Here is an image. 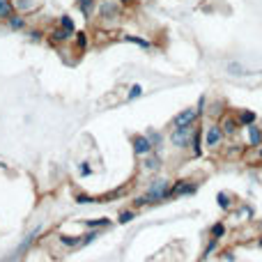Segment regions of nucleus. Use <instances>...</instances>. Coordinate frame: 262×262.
<instances>
[{"instance_id":"nucleus-1","label":"nucleus","mask_w":262,"mask_h":262,"mask_svg":"<svg viewBox=\"0 0 262 262\" xmlns=\"http://www.w3.org/2000/svg\"><path fill=\"white\" fill-rule=\"evenodd\" d=\"M124 5L118 3V0H99L97 3V23L101 28H115L122 23L124 18Z\"/></svg>"},{"instance_id":"nucleus-2","label":"nucleus","mask_w":262,"mask_h":262,"mask_svg":"<svg viewBox=\"0 0 262 262\" xmlns=\"http://www.w3.org/2000/svg\"><path fill=\"white\" fill-rule=\"evenodd\" d=\"M170 182L166 177H157L147 184V191H145V198L149 200V205L163 203V200H170Z\"/></svg>"},{"instance_id":"nucleus-3","label":"nucleus","mask_w":262,"mask_h":262,"mask_svg":"<svg viewBox=\"0 0 262 262\" xmlns=\"http://www.w3.org/2000/svg\"><path fill=\"white\" fill-rule=\"evenodd\" d=\"M203 140H205V147L212 149V152H219V149L223 147L226 136H223V129L216 120H212V122H207L203 127Z\"/></svg>"},{"instance_id":"nucleus-4","label":"nucleus","mask_w":262,"mask_h":262,"mask_svg":"<svg viewBox=\"0 0 262 262\" xmlns=\"http://www.w3.org/2000/svg\"><path fill=\"white\" fill-rule=\"evenodd\" d=\"M195 129H198V124H195V127H172L170 136H168V138H170V145L175 149H189Z\"/></svg>"},{"instance_id":"nucleus-5","label":"nucleus","mask_w":262,"mask_h":262,"mask_svg":"<svg viewBox=\"0 0 262 262\" xmlns=\"http://www.w3.org/2000/svg\"><path fill=\"white\" fill-rule=\"evenodd\" d=\"M39 232H41V226L32 228V230L28 232L26 237H23V242H21V244L16 246V251H14V253H9V258H5V262H16V260H21L23 255H26L28 251H30V246L37 242V235H39Z\"/></svg>"},{"instance_id":"nucleus-6","label":"nucleus","mask_w":262,"mask_h":262,"mask_svg":"<svg viewBox=\"0 0 262 262\" xmlns=\"http://www.w3.org/2000/svg\"><path fill=\"white\" fill-rule=\"evenodd\" d=\"M203 113L198 111V106H191V108H184L172 118V127H195L200 122Z\"/></svg>"},{"instance_id":"nucleus-7","label":"nucleus","mask_w":262,"mask_h":262,"mask_svg":"<svg viewBox=\"0 0 262 262\" xmlns=\"http://www.w3.org/2000/svg\"><path fill=\"white\" fill-rule=\"evenodd\" d=\"M219 124H221V129H223V136L226 138H230V140H235L237 136L244 131V127L239 124V120H237V115H232V113H226L221 120H219Z\"/></svg>"},{"instance_id":"nucleus-8","label":"nucleus","mask_w":262,"mask_h":262,"mask_svg":"<svg viewBox=\"0 0 262 262\" xmlns=\"http://www.w3.org/2000/svg\"><path fill=\"white\" fill-rule=\"evenodd\" d=\"M72 39H74V32L64 30V28L58 26V23L46 32V41H49L51 46H62V44H67V41H72Z\"/></svg>"},{"instance_id":"nucleus-9","label":"nucleus","mask_w":262,"mask_h":262,"mask_svg":"<svg viewBox=\"0 0 262 262\" xmlns=\"http://www.w3.org/2000/svg\"><path fill=\"white\" fill-rule=\"evenodd\" d=\"M131 147H134L136 157H140V159L154 152V147H152V143H149L147 134H136V136H131Z\"/></svg>"},{"instance_id":"nucleus-10","label":"nucleus","mask_w":262,"mask_h":262,"mask_svg":"<svg viewBox=\"0 0 262 262\" xmlns=\"http://www.w3.org/2000/svg\"><path fill=\"white\" fill-rule=\"evenodd\" d=\"M198 191V184L191 180H182V182H175L170 186V198H182V195H193Z\"/></svg>"},{"instance_id":"nucleus-11","label":"nucleus","mask_w":262,"mask_h":262,"mask_svg":"<svg viewBox=\"0 0 262 262\" xmlns=\"http://www.w3.org/2000/svg\"><path fill=\"white\" fill-rule=\"evenodd\" d=\"M244 134H246V147H251V149L262 147V127L249 124V127H244Z\"/></svg>"},{"instance_id":"nucleus-12","label":"nucleus","mask_w":262,"mask_h":262,"mask_svg":"<svg viewBox=\"0 0 262 262\" xmlns=\"http://www.w3.org/2000/svg\"><path fill=\"white\" fill-rule=\"evenodd\" d=\"M189 152H191V157H195V159H200V157H203V152H205L203 127H198V129H195L193 138H191V145H189Z\"/></svg>"},{"instance_id":"nucleus-13","label":"nucleus","mask_w":262,"mask_h":262,"mask_svg":"<svg viewBox=\"0 0 262 262\" xmlns=\"http://www.w3.org/2000/svg\"><path fill=\"white\" fill-rule=\"evenodd\" d=\"M161 157H159V152H152L147 154V157H143V170L145 172H159L161 170Z\"/></svg>"},{"instance_id":"nucleus-14","label":"nucleus","mask_w":262,"mask_h":262,"mask_svg":"<svg viewBox=\"0 0 262 262\" xmlns=\"http://www.w3.org/2000/svg\"><path fill=\"white\" fill-rule=\"evenodd\" d=\"M97 3H99V0H76V7H78V12L83 14V18H95Z\"/></svg>"},{"instance_id":"nucleus-15","label":"nucleus","mask_w":262,"mask_h":262,"mask_svg":"<svg viewBox=\"0 0 262 262\" xmlns=\"http://www.w3.org/2000/svg\"><path fill=\"white\" fill-rule=\"evenodd\" d=\"M120 39H122V41H127V44H134V46H140V49H143V51H149V49H152V41H149L147 39V37H143V35H122V37H120Z\"/></svg>"},{"instance_id":"nucleus-16","label":"nucleus","mask_w":262,"mask_h":262,"mask_svg":"<svg viewBox=\"0 0 262 262\" xmlns=\"http://www.w3.org/2000/svg\"><path fill=\"white\" fill-rule=\"evenodd\" d=\"M12 3H14V9H16L18 14H32V12H37V7H39L37 0H12Z\"/></svg>"},{"instance_id":"nucleus-17","label":"nucleus","mask_w":262,"mask_h":262,"mask_svg":"<svg viewBox=\"0 0 262 262\" xmlns=\"http://www.w3.org/2000/svg\"><path fill=\"white\" fill-rule=\"evenodd\" d=\"M74 46H76L78 53H85L88 46H90V32H85V30L74 32Z\"/></svg>"},{"instance_id":"nucleus-18","label":"nucleus","mask_w":262,"mask_h":262,"mask_svg":"<svg viewBox=\"0 0 262 262\" xmlns=\"http://www.w3.org/2000/svg\"><path fill=\"white\" fill-rule=\"evenodd\" d=\"M7 28L9 30H14V32H18V30H26L28 28V18H26V14H14L12 18L7 21Z\"/></svg>"},{"instance_id":"nucleus-19","label":"nucleus","mask_w":262,"mask_h":262,"mask_svg":"<svg viewBox=\"0 0 262 262\" xmlns=\"http://www.w3.org/2000/svg\"><path fill=\"white\" fill-rule=\"evenodd\" d=\"M14 14H16V9H14L12 0H0V23H7Z\"/></svg>"},{"instance_id":"nucleus-20","label":"nucleus","mask_w":262,"mask_h":262,"mask_svg":"<svg viewBox=\"0 0 262 262\" xmlns=\"http://www.w3.org/2000/svg\"><path fill=\"white\" fill-rule=\"evenodd\" d=\"M235 115H237V120H239L242 127H249V124H255V120H258V115H255L251 108H239Z\"/></svg>"},{"instance_id":"nucleus-21","label":"nucleus","mask_w":262,"mask_h":262,"mask_svg":"<svg viewBox=\"0 0 262 262\" xmlns=\"http://www.w3.org/2000/svg\"><path fill=\"white\" fill-rule=\"evenodd\" d=\"M232 203H235V198H232L228 191H219V195H216L219 209H223V212H230V209H232Z\"/></svg>"},{"instance_id":"nucleus-22","label":"nucleus","mask_w":262,"mask_h":262,"mask_svg":"<svg viewBox=\"0 0 262 262\" xmlns=\"http://www.w3.org/2000/svg\"><path fill=\"white\" fill-rule=\"evenodd\" d=\"M145 134H147V138H149V143H152L154 152H159V149L163 147V134H161V131H157V129H147Z\"/></svg>"},{"instance_id":"nucleus-23","label":"nucleus","mask_w":262,"mask_h":262,"mask_svg":"<svg viewBox=\"0 0 262 262\" xmlns=\"http://www.w3.org/2000/svg\"><path fill=\"white\" fill-rule=\"evenodd\" d=\"M226 232H228V230H226V223H223V221H216L212 228H209V239H219V242H221L223 237H226Z\"/></svg>"},{"instance_id":"nucleus-24","label":"nucleus","mask_w":262,"mask_h":262,"mask_svg":"<svg viewBox=\"0 0 262 262\" xmlns=\"http://www.w3.org/2000/svg\"><path fill=\"white\" fill-rule=\"evenodd\" d=\"M60 244L67 249H76L81 246V235H60Z\"/></svg>"},{"instance_id":"nucleus-25","label":"nucleus","mask_w":262,"mask_h":262,"mask_svg":"<svg viewBox=\"0 0 262 262\" xmlns=\"http://www.w3.org/2000/svg\"><path fill=\"white\" fill-rule=\"evenodd\" d=\"M58 26H62L64 30H69V32H76V23H74V18L69 16V14H60V16H58Z\"/></svg>"},{"instance_id":"nucleus-26","label":"nucleus","mask_w":262,"mask_h":262,"mask_svg":"<svg viewBox=\"0 0 262 262\" xmlns=\"http://www.w3.org/2000/svg\"><path fill=\"white\" fill-rule=\"evenodd\" d=\"M111 226V219H90V221H85V228H90V230H101V228H108Z\"/></svg>"},{"instance_id":"nucleus-27","label":"nucleus","mask_w":262,"mask_h":262,"mask_svg":"<svg viewBox=\"0 0 262 262\" xmlns=\"http://www.w3.org/2000/svg\"><path fill=\"white\" fill-rule=\"evenodd\" d=\"M28 39H30L32 44H37V41H44L46 39V32L41 30V28H30V30H28Z\"/></svg>"},{"instance_id":"nucleus-28","label":"nucleus","mask_w":262,"mask_h":262,"mask_svg":"<svg viewBox=\"0 0 262 262\" xmlns=\"http://www.w3.org/2000/svg\"><path fill=\"white\" fill-rule=\"evenodd\" d=\"M143 85H140V83H134V85L129 88V92H127V101H136L138 99V97H143Z\"/></svg>"},{"instance_id":"nucleus-29","label":"nucleus","mask_w":262,"mask_h":262,"mask_svg":"<svg viewBox=\"0 0 262 262\" xmlns=\"http://www.w3.org/2000/svg\"><path fill=\"white\" fill-rule=\"evenodd\" d=\"M219 251V239H209L207 242V246H205V251H203V260H207V258H212L214 253Z\"/></svg>"},{"instance_id":"nucleus-30","label":"nucleus","mask_w":262,"mask_h":262,"mask_svg":"<svg viewBox=\"0 0 262 262\" xmlns=\"http://www.w3.org/2000/svg\"><path fill=\"white\" fill-rule=\"evenodd\" d=\"M76 203L78 205H92V203H106V198H92L88 193H78L76 195Z\"/></svg>"},{"instance_id":"nucleus-31","label":"nucleus","mask_w":262,"mask_h":262,"mask_svg":"<svg viewBox=\"0 0 262 262\" xmlns=\"http://www.w3.org/2000/svg\"><path fill=\"white\" fill-rule=\"evenodd\" d=\"M228 74H230V76H246V74H251V72H249V69H244L242 64L230 62V64H228Z\"/></svg>"},{"instance_id":"nucleus-32","label":"nucleus","mask_w":262,"mask_h":262,"mask_svg":"<svg viewBox=\"0 0 262 262\" xmlns=\"http://www.w3.org/2000/svg\"><path fill=\"white\" fill-rule=\"evenodd\" d=\"M134 219H136V212H134V209H124V212H120L118 223H120V226H127V223H131Z\"/></svg>"},{"instance_id":"nucleus-33","label":"nucleus","mask_w":262,"mask_h":262,"mask_svg":"<svg viewBox=\"0 0 262 262\" xmlns=\"http://www.w3.org/2000/svg\"><path fill=\"white\" fill-rule=\"evenodd\" d=\"M99 237V230H90V232H85V235H81V246H88V244H92V242Z\"/></svg>"},{"instance_id":"nucleus-34","label":"nucleus","mask_w":262,"mask_h":262,"mask_svg":"<svg viewBox=\"0 0 262 262\" xmlns=\"http://www.w3.org/2000/svg\"><path fill=\"white\" fill-rule=\"evenodd\" d=\"M78 172H81V175H92V168H90V163H88V161L78 163Z\"/></svg>"},{"instance_id":"nucleus-35","label":"nucleus","mask_w":262,"mask_h":262,"mask_svg":"<svg viewBox=\"0 0 262 262\" xmlns=\"http://www.w3.org/2000/svg\"><path fill=\"white\" fill-rule=\"evenodd\" d=\"M147 205H149V200L145 198V195H138V198L134 200V207L136 209H138V207H147Z\"/></svg>"},{"instance_id":"nucleus-36","label":"nucleus","mask_w":262,"mask_h":262,"mask_svg":"<svg viewBox=\"0 0 262 262\" xmlns=\"http://www.w3.org/2000/svg\"><path fill=\"white\" fill-rule=\"evenodd\" d=\"M118 3H122V5H124V7H131V5H134V3H136V0H118Z\"/></svg>"},{"instance_id":"nucleus-37","label":"nucleus","mask_w":262,"mask_h":262,"mask_svg":"<svg viewBox=\"0 0 262 262\" xmlns=\"http://www.w3.org/2000/svg\"><path fill=\"white\" fill-rule=\"evenodd\" d=\"M258 159L262 161V147H258Z\"/></svg>"},{"instance_id":"nucleus-38","label":"nucleus","mask_w":262,"mask_h":262,"mask_svg":"<svg viewBox=\"0 0 262 262\" xmlns=\"http://www.w3.org/2000/svg\"><path fill=\"white\" fill-rule=\"evenodd\" d=\"M258 244H260V246H262V237H260V239H258Z\"/></svg>"}]
</instances>
